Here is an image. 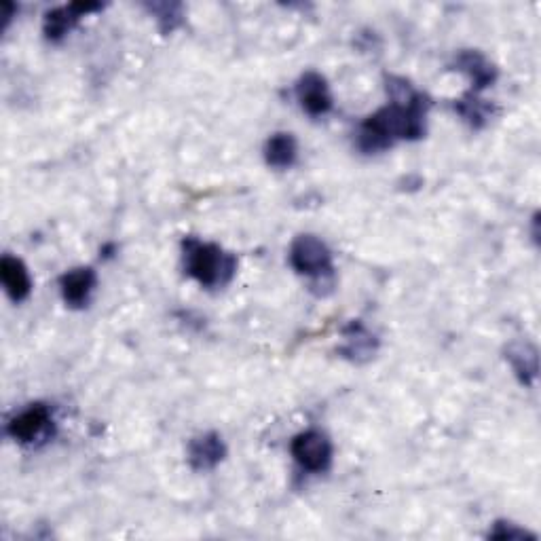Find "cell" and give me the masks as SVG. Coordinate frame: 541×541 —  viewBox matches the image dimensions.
Returning <instances> with one entry per match:
<instances>
[{
  "mask_svg": "<svg viewBox=\"0 0 541 541\" xmlns=\"http://www.w3.org/2000/svg\"><path fill=\"white\" fill-rule=\"evenodd\" d=\"M96 11H102L100 3H70V5H62V7L47 11L45 22H43L45 39L51 43H60L85 15L96 13Z\"/></svg>",
  "mask_w": 541,
  "mask_h": 541,
  "instance_id": "obj_6",
  "label": "cell"
},
{
  "mask_svg": "<svg viewBox=\"0 0 541 541\" xmlns=\"http://www.w3.org/2000/svg\"><path fill=\"white\" fill-rule=\"evenodd\" d=\"M98 286V273L91 267H79L62 275L60 292L70 309H83L89 305L91 294Z\"/></svg>",
  "mask_w": 541,
  "mask_h": 541,
  "instance_id": "obj_10",
  "label": "cell"
},
{
  "mask_svg": "<svg viewBox=\"0 0 541 541\" xmlns=\"http://www.w3.org/2000/svg\"><path fill=\"white\" fill-rule=\"evenodd\" d=\"M455 70L463 72L465 77L472 81V91L480 93L487 87H491L497 81V68L495 64L482 55L480 51L465 49L455 55Z\"/></svg>",
  "mask_w": 541,
  "mask_h": 541,
  "instance_id": "obj_11",
  "label": "cell"
},
{
  "mask_svg": "<svg viewBox=\"0 0 541 541\" xmlns=\"http://www.w3.org/2000/svg\"><path fill=\"white\" fill-rule=\"evenodd\" d=\"M429 106L432 100L421 91L408 102H389L360 125L356 134L358 148L366 155H377L394 146L396 140L423 138Z\"/></svg>",
  "mask_w": 541,
  "mask_h": 541,
  "instance_id": "obj_1",
  "label": "cell"
},
{
  "mask_svg": "<svg viewBox=\"0 0 541 541\" xmlns=\"http://www.w3.org/2000/svg\"><path fill=\"white\" fill-rule=\"evenodd\" d=\"M290 265L292 269L311 279V292L315 296H328L337 279H334V263L332 252L320 237L315 235H298L290 246Z\"/></svg>",
  "mask_w": 541,
  "mask_h": 541,
  "instance_id": "obj_3",
  "label": "cell"
},
{
  "mask_svg": "<svg viewBox=\"0 0 541 541\" xmlns=\"http://www.w3.org/2000/svg\"><path fill=\"white\" fill-rule=\"evenodd\" d=\"M227 457V444L220 434L208 432L193 438L186 446V459L195 472H210L225 461Z\"/></svg>",
  "mask_w": 541,
  "mask_h": 541,
  "instance_id": "obj_9",
  "label": "cell"
},
{
  "mask_svg": "<svg viewBox=\"0 0 541 541\" xmlns=\"http://www.w3.org/2000/svg\"><path fill=\"white\" fill-rule=\"evenodd\" d=\"M184 271L203 288H222L231 284L237 273V258L216 244H208L197 237L182 241Z\"/></svg>",
  "mask_w": 541,
  "mask_h": 541,
  "instance_id": "obj_2",
  "label": "cell"
},
{
  "mask_svg": "<svg viewBox=\"0 0 541 541\" xmlns=\"http://www.w3.org/2000/svg\"><path fill=\"white\" fill-rule=\"evenodd\" d=\"M506 360L512 366L516 379L520 385L533 387L539 375V356H537V347L529 341H512L506 347Z\"/></svg>",
  "mask_w": 541,
  "mask_h": 541,
  "instance_id": "obj_12",
  "label": "cell"
},
{
  "mask_svg": "<svg viewBox=\"0 0 541 541\" xmlns=\"http://www.w3.org/2000/svg\"><path fill=\"white\" fill-rule=\"evenodd\" d=\"M455 110L472 129L487 127L493 117V104L482 100L474 91H468L463 98H459L455 102Z\"/></svg>",
  "mask_w": 541,
  "mask_h": 541,
  "instance_id": "obj_15",
  "label": "cell"
},
{
  "mask_svg": "<svg viewBox=\"0 0 541 541\" xmlns=\"http://www.w3.org/2000/svg\"><path fill=\"white\" fill-rule=\"evenodd\" d=\"M146 11L155 17L161 34L176 32L184 22V7L180 3H148Z\"/></svg>",
  "mask_w": 541,
  "mask_h": 541,
  "instance_id": "obj_16",
  "label": "cell"
},
{
  "mask_svg": "<svg viewBox=\"0 0 541 541\" xmlns=\"http://www.w3.org/2000/svg\"><path fill=\"white\" fill-rule=\"evenodd\" d=\"M489 537H493V539H527V537H535V535L529 533L527 529L514 525V522L499 520V522H495L493 531H489Z\"/></svg>",
  "mask_w": 541,
  "mask_h": 541,
  "instance_id": "obj_17",
  "label": "cell"
},
{
  "mask_svg": "<svg viewBox=\"0 0 541 541\" xmlns=\"http://www.w3.org/2000/svg\"><path fill=\"white\" fill-rule=\"evenodd\" d=\"M296 100L309 117H324L332 110V93L320 72H305L296 83Z\"/></svg>",
  "mask_w": 541,
  "mask_h": 541,
  "instance_id": "obj_7",
  "label": "cell"
},
{
  "mask_svg": "<svg viewBox=\"0 0 541 541\" xmlns=\"http://www.w3.org/2000/svg\"><path fill=\"white\" fill-rule=\"evenodd\" d=\"M298 159V142L292 134H273L265 144V161L275 170H290Z\"/></svg>",
  "mask_w": 541,
  "mask_h": 541,
  "instance_id": "obj_14",
  "label": "cell"
},
{
  "mask_svg": "<svg viewBox=\"0 0 541 541\" xmlns=\"http://www.w3.org/2000/svg\"><path fill=\"white\" fill-rule=\"evenodd\" d=\"M290 455L309 474H324L332 465V442L324 432L307 429L290 442Z\"/></svg>",
  "mask_w": 541,
  "mask_h": 541,
  "instance_id": "obj_4",
  "label": "cell"
},
{
  "mask_svg": "<svg viewBox=\"0 0 541 541\" xmlns=\"http://www.w3.org/2000/svg\"><path fill=\"white\" fill-rule=\"evenodd\" d=\"M53 427V417L47 404H30L20 415H15L7 423V434L20 444H34L36 440L47 438Z\"/></svg>",
  "mask_w": 541,
  "mask_h": 541,
  "instance_id": "obj_5",
  "label": "cell"
},
{
  "mask_svg": "<svg viewBox=\"0 0 541 541\" xmlns=\"http://www.w3.org/2000/svg\"><path fill=\"white\" fill-rule=\"evenodd\" d=\"M343 339L345 343L339 347L341 358L353 364H366L377 356L379 339L360 320H351L343 328Z\"/></svg>",
  "mask_w": 541,
  "mask_h": 541,
  "instance_id": "obj_8",
  "label": "cell"
},
{
  "mask_svg": "<svg viewBox=\"0 0 541 541\" xmlns=\"http://www.w3.org/2000/svg\"><path fill=\"white\" fill-rule=\"evenodd\" d=\"M0 279H3V286L7 296L13 303H22L32 292V279L20 258L11 254H5L0 258Z\"/></svg>",
  "mask_w": 541,
  "mask_h": 541,
  "instance_id": "obj_13",
  "label": "cell"
}]
</instances>
